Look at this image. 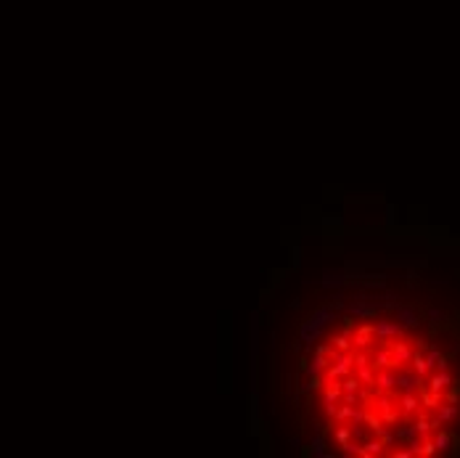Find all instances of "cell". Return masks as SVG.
Wrapping results in <instances>:
<instances>
[{
  "mask_svg": "<svg viewBox=\"0 0 460 458\" xmlns=\"http://www.w3.org/2000/svg\"><path fill=\"white\" fill-rule=\"evenodd\" d=\"M402 334H405V326L399 321H386V318H381V321L373 323V336L381 339V342L394 339V336H402Z\"/></svg>",
  "mask_w": 460,
  "mask_h": 458,
  "instance_id": "6da1fadb",
  "label": "cell"
},
{
  "mask_svg": "<svg viewBox=\"0 0 460 458\" xmlns=\"http://www.w3.org/2000/svg\"><path fill=\"white\" fill-rule=\"evenodd\" d=\"M336 318H339V310H333L331 305H323V307H317V310L309 313L307 321L312 323V326H317V329H325V326H331Z\"/></svg>",
  "mask_w": 460,
  "mask_h": 458,
  "instance_id": "7a4b0ae2",
  "label": "cell"
},
{
  "mask_svg": "<svg viewBox=\"0 0 460 458\" xmlns=\"http://www.w3.org/2000/svg\"><path fill=\"white\" fill-rule=\"evenodd\" d=\"M323 276H325L323 281H320V284H323V289H341V286H346V284L352 281L346 270H333V268H328Z\"/></svg>",
  "mask_w": 460,
  "mask_h": 458,
  "instance_id": "3957f363",
  "label": "cell"
},
{
  "mask_svg": "<svg viewBox=\"0 0 460 458\" xmlns=\"http://www.w3.org/2000/svg\"><path fill=\"white\" fill-rule=\"evenodd\" d=\"M394 387H397V373H394L391 368H378L375 371V392H391Z\"/></svg>",
  "mask_w": 460,
  "mask_h": 458,
  "instance_id": "277c9868",
  "label": "cell"
},
{
  "mask_svg": "<svg viewBox=\"0 0 460 458\" xmlns=\"http://www.w3.org/2000/svg\"><path fill=\"white\" fill-rule=\"evenodd\" d=\"M370 342H373V323H360L352 334V344L357 350H368Z\"/></svg>",
  "mask_w": 460,
  "mask_h": 458,
  "instance_id": "5b68a950",
  "label": "cell"
},
{
  "mask_svg": "<svg viewBox=\"0 0 460 458\" xmlns=\"http://www.w3.org/2000/svg\"><path fill=\"white\" fill-rule=\"evenodd\" d=\"M397 387L402 392H418L423 387V376L420 373H397Z\"/></svg>",
  "mask_w": 460,
  "mask_h": 458,
  "instance_id": "8992f818",
  "label": "cell"
},
{
  "mask_svg": "<svg viewBox=\"0 0 460 458\" xmlns=\"http://www.w3.org/2000/svg\"><path fill=\"white\" fill-rule=\"evenodd\" d=\"M397 321L405 326V329H412V326L420 323V315L415 313V307H410V305H397Z\"/></svg>",
  "mask_w": 460,
  "mask_h": 458,
  "instance_id": "52a82bcc",
  "label": "cell"
},
{
  "mask_svg": "<svg viewBox=\"0 0 460 458\" xmlns=\"http://www.w3.org/2000/svg\"><path fill=\"white\" fill-rule=\"evenodd\" d=\"M331 366V360H328V355H320V352H312V360H307V376H317V373H325V368Z\"/></svg>",
  "mask_w": 460,
  "mask_h": 458,
  "instance_id": "ba28073f",
  "label": "cell"
},
{
  "mask_svg": "<svg viewBox=\"0 0 460 458\" xmlns=\"http://www.w3.org/2000/svg\"><path fill=\"white\" fill-rule=\"evenodd\" d=\"M304 455H320V458H333V453L331 450H325V437L317 432L315 437H312V442H309L304 450H302Z\"/></svg>",
  "mask_w": 460,
  "mask_h": 458,
  "instance_id": "9c48e42d",
  "label": "cell"
},
{
  "mask_svg": "<svg viewBox=\"0 0 460 458\" xmlns=\"http://www.w3.org/2000/svg\"><path fill=\"white\" fill-rule=\"evenodd\" d=\"M375 410L381 413V418H383V424H394L397 421V410L391 408V400L386 397V395H381L378 400H375V405H373Z\"/></svg>",
  "mask_w": 460,
  "mask_h": 458,
  "instance_id": "30bf717a",
  "label": "cell"
},
{
  "mask_svg": "<svg viewBox=\"0 0 460 458\" xmlns=\"http://www.w3.org/2000/svg\"><path fill=\"white\" fill-rule=\"evenodd\" d=\"M389 350H391V358H394V363H410L412 360V350L407 347L405 342H391L389 344Z\"/></svg>",
  "mask_w": 460,
  "mask_h": 458,
  "instance_id": "8fae6325",
  "label": "cell"
},
{
  "mask_svg": "<svg viewBox=\"0 0 460 458\" xmlns=\"http://www.w3.org/2000/svg\"><path fill=\"white\" fill-rule=\"evenodd\" d=\"M449 384H455L452 376H449L447 371H436L434 376H431V381H428V389H431V392H439V395H442V392H444Z\"/></svg>",
  "mask_w": 460,
  "mask_h": 458,
  "instance_id": "7c38bea8",
  "label": "cell"
},
{
  "mask_svg": "<svg viewBox=\"0 0 460 458\" xmlns=\"http://www.w3.org/2000/svg\"><path fill=\"white\" fill-rule=\"evenodd\" d=\"M402 413L405 416H410V413H418L420 410V397H418V392H402Z\"/></svg>",
  "mask_w": 460,
  "mask_h": 458,
  "instance_id": "4fadbf2b",
  "label": "cell"
},
{
  "mask_svg": "<svg viewBox=\"0 0 460 458\" xmlns=\"http://www.w3.org/2000/svg\"><path fill=\"white\" fill-rule=\"evenodd\" d=\"M320 336H323V329H317V326H312L309 321H304L302 326H299V339H302V342H307V344L317 342Z\"/></svg>",
  "mask_w": 460,
  "mask_h": 458,
  "instance_id": "5bb4252c",
  "label": "cell"
},
{
  "mask_svg": "<svg viewBox=\"0 0 460 458\" xmlns=\"http://www.w3.org/2000/svg\"><path fill=\"white\" fill-rule=\"evenodd\" d=\"M457 416H460V408H457L455 403H447V405H439V408H436V418H439L442 424L457 421Z\"/></svg>",
  "mask_w": 460,
  "mask_h": 458,
  "instance_id": "9a60e30c",
  "label": "cell"
},
{
  "mask_svg": "<svg viewBox=\"0 0 460 458\" xmlns=\"http://www.w3.org/2000/svg\"><path fill=\"white\" fill-rule=\"evenodd\" d=\"M370 366L373 368H397V363H394V358H391V350L383 347V350L375 352V358H373Z\"/></svg>",
  "mask_w": 460,
  "mask_h": 458,
  "instance_id": "2e32d148",
  "label": "cell"
},
{
  "mask_svg": "<svg viewBox=\"0 0 460 458\" xmlns=\"http://www.w3.org/2000/svg\"><path fill=\"white\" fill-rule=\"evenodd\" d=\"M434 445H436V450L449 453V450H452V445H455V437L449 434V432H444V429H436V434H434Z\"/></svg>",
  "mask_w": 460,
  "mask_h": 458,
  "instance_id": "e0dca14e",
  "label": "cell"
},
{
  "mask_svg": "<svg viewBox=\"0 0 460 458\" xmlns=\"http://www.w3.org/2000/svg\"><path fill=\"white\" fill-rule=\"evenodd\" d=\"M418 397H420V405H426V408H439L442 405V395H439V392H431V389H423L420 387L418 389Z\"/></svg>",
  "mask_w": 460,
  "mask_h": 458,
  "instance_id": "ac0fdd59",
  "label": "cell"
},
{
  "mask_svg": "<svg viewBox=\"0 0 460 458\" xmlns=\"http://www.w3.org/2000/svg\"><path fill=\"white\" fill-rule=\"evenodd\" d=\"M412 371L420 373V376H426L431 371V363L423 358V350H412Z\"/></svg>",
  "mask_w": 460,
  "mask_h": 458,
  "instance_id": "d6986e66",
  "label": "cell"
},
{
  "mask_svg": "<svg viewBox=\"0 0 460 458\" xmlns=\"http://www.w3.org/2000/svg\"><path fill=\"white\" fill-rule=\"evenodd\" d=\"M381 453H383V442H381V437H378V440L365 442V445L360 447V458H373V455H381Z\"/></svg>",
  "mask_w": 460,
  "mask_h": 458,
  "instance_id": "ffe728a7",
  "label": "cell"
},
{
  "mask_svg": "<svg viewBox=\"0 0 460 458\" xmlns=\"http://www.w3.org/2000/svg\"><path fill=\"white\" fill-rule=\"evenodd\" d=\"M331 344H333V347L339 350V352H349V350H352V334H344V331L336 334L333 339H331Z\"/></svg>",
  "mask_w": 460,
  "mask_h": 458,
  "instance_id": "44dd1931",
  "label": "cell"
},
{
  "mask_svg": "<svg viewBox=\"0 0 460 458\" xmlns=\"http://www.w3.org/2000/svg\"><path fill=\"white\" fill-rule=\"evenodd\" d=\"M354 371H357V379L365 387H375V368L373 366H362V368H354Z\"/></svg>",
  "mask_w": 460,
  "mask_h": 458,
  "instance_id": "7402d4cb",
  "label": "cell"
},
{
  "mask_svg": "<svg viewBox=\"0 0 460 458\" xmlns=\"http://www.w3.org/2000/svg\"><path fill=\"white\" fill-rule=\"evenodd\" d=\"M323 384H325L323 373H317V376L307 379V384H302V392H317V389H323Z\"/></svg>",
  "mask_w": 460,
  "mask_h": 458,
  "instance_id": "603a6c76",
  "label": "cell"
},
{
  "mask_svg": "<svg viewBox=\"0 0 460 458\" xmlns=\"http://www.w3.org/2000/svg\"><path fill=\"white\" fill-rule=\"evenodd\" d=\"M341 389H344V392H360V389H362V381L349 373V376L341 379Z\"/></svg>",
  "mask_w": 460,
  "mask_h": 458,
  "instance_id": "cb8c5ba5",
  "label": "cell"
},
{
  "mask_svg": "<svg viewBox=\"0 0 460 458\" xmlns=\"http://www.w3.org/2000/svg\"><path fill=\"white\" fill-rule=\"evenodd\" d=\"M415 437H418L415 426H397V440H402V442H410V440H415Z\"/></svg>",
  "mask_w": 460,
  "mask_h": 458,
  "instance_id": "d4e9b609",
  "label": "cell"
},
{
  "mask_svg": "<svg viewBox=\"0 0 460 458\" xmlns=\"http://www.w3.org/2000/svg\"><path fill=\"white\" fill-rule=\"evenodd\" d=\"M333 440L339 442V445H344L346 440H352V429L349 426H336L333 429Z\"/></svg>",
  "mask_w": 460,
  "mask_h": 458,
  "instance_id": "484cf974",
  "label": "cell"
},
{
  "mask_svg": "<svg viewBox=\"0 0 460 458\" xmlns=\"http://www.w3.org/2000/svg\"><path fill=\"white\" fill-rule=\"evenodd\" d=\"M352 408H354V405L341 403V408H339V413H336L333 421H336V424H346V421H349V416H352Z\"/></svg>",
  "mask_w": 460,
  "mask_h": 458,
  "instance_id": "4316f807",
  "label": "cell"
},
{
  "mask_svg": "<svg viewBox=\"0 0 460 458\" xmlns=\"http://www.w3.org/2000/svg\"><path fill=\"white\" fill-rule=\"evenodd\" d=\"M444 358V352L439 350V347H428V355H426V360L431 363V368H436V363Z\"/></svg>",
  "mask_w": 460,
  "mask_h": 458,
  "instance_id": "83f0119b",
  "label": "cell"
},
{
  "mask_svg": "<svg viewBox=\"0 0 460 458\" xmlns=\"http://www.w3.org/2000/svg\"><path fill=\"white\" fill-rule=\"evenodd\" d=\"M378 437H381V442H383V447H391L394 442H397V432H389V429H386V426H383V429H381V434H378Z\"/></svg>",
  "mask_w": 460,
  "mask_h": 458,
  "instance_id": "f1b7e54d",
  "label": "cell"
},
{
  "mask_svg": "<svg viewBox=\"0 0 460 458\" xmlns=\"http://www.w3.org/2000/svg\"><path fill=\"white\" fill-rule=\"evenodd\" d=\"M339 447H341V453H344V455H360V447H362V445L352 442V440H346V442H344V445H339Z\"/></svg>",
  "mask_w": 460,
  "mask_h": 458,
  "instance_id": "f546056e",
  "label": "cell"
},
{
  "mask_svg": "<svg viewBox=\"0 0 460 458\" xmlns=\"http://www.w3.org/2000/svg\"><path fill=\"white\" fill-rule=\"evenodd\" d=\"M365 413H368V410H362V408H360V410H357V408H352L349 424H360V426H362V424H365Z\"/></svg>",
  "mask_w": 460,
  "mask_h": 458,
  "instance_id": "4dcf8cb0",
  "label": "cell"
},
{
  "mask_svg": "<svg viewBox=\"0 0 460 458\" xmlns=\"http://www.w3.org/2000/svg\"><path fill=\"white\" fill-rule=\"evenodd\" d=\"M426 315H428V321L434 323V326L444 321V313H442V310H436V307H428V313H426Z\"/></svg>",
  "mask_w": 460,
  "mask_h": 458,
  "instance_id": "1f68e13d",
  "label": "cell"
},
{
  "mask_svg": "<svg viewBox=\"0 0 460 458\" xmlns=\"http://www.w3.org/2000/svg\"><path fill=\"white\" fill-rule=\"evenodd\" d=\"M341 323H344V334H352V331H354V315L346 313V315L341 318Z\"/></svg>",
  "mask_w": 460,
  "mask_h": 458,
  "instance_id": "d6a6232c",
  "label": "cell"
},
{
  "mask_svg": "<svg viewBox=\"0 0 460 458\" xmlns=\"http://www.w3.org/2000/svg\"><path fill=\"white\" fill-rule=\"evenodd\" d=\"M291 265H294V268L302 265V247H294V249H291Z\"/></svg>",
  "mask_w": 460,
  "mask_h": 458,
  "instance_id": "836d02e7",
  "label": "cell"
},
{
  "mask_svg": "<svg viewBox=\"0 0 460 458\" xmlns=\"http://www.w3.org/2000/svg\"><path fill=\"white\" fill-rule=\"evenodd\" d=\"M434 453H436L434 440H431V437H423V455H434Z\"/></svg>",
  "mask_w": 460,
  "mask_h": 458,
  "instance_id": "e575fe53",
  "label": "cell"
},
{
  "mask_svg": "<svg viewBox=\"0 0 460 458\" xmlns=\"http://www.w3.org/2000/svg\"><path fill=\"white\" fill-rule=\"evenodd\" d=\"M323 405H325V416L336 418V413H339V403H323Z\"/></svg>",
  "mask_w": 460,
  "mask_h": 458,
  "instance_id": "d590c367",
  "label": "cell"
},
{
  "mask_svg": "<svg viewBox=\"0 0 460 458\" xmlns=\"http://www.w3.org/2000/svg\"><path fill=\"white\" fill-rule=\"evenodd\" d=\"M457 397H460V387H455V389L447 392V403H457Z\"/></svg>",
  "mask_w": 460,
  "mask_h": 458,
  "instance_id": "8d00e7d4",
  "label": "cell"
},
{
  "mask_svg": "<svg viewBox=\"0 0 460 458\" xmlns=\"http://www.w3.org/2000/svg\"><path fill=\"white\" fill-rule=\"evenodd\" d=\"M415 350H428V344H426V339H415Z\"/></svg>",
  "mask_w": 460,
  "mask_h": 458,
  "instance_id": "74e56055",
  "label": "cell"
},
{
  "mask_svg": "<svg viewBox=\"0 0 460 458\" xmlns=\"http://www.w3.org/2000/svg\"><path fill=\"white\" fill-rule=\"evenodd\" d=\"M410 455H412L410 450H397V453H394V458H410Z\"/></svg>",
  "mask_w": 460,
  "mask_h": 458,
  "instance_id": "f35d334b",
  "label": "cell"
},
{
  "mask_svg": "<svg viewBox=\"0 0 460 458\" xmlns=\"http://www.w3.org/2000/svg\"><path fill=\"white\" fill-rule=\"evenodd\" d=\"M457 352H460V339H457Z\"/></svg>",
  "mask_w": 460,
  "mask_h": 458,
  "instance_id": "ab89813d",
  "label": "cell"
}]
</instances>
